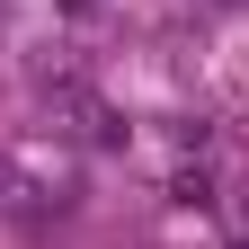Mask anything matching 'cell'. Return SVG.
Wrapping results in <instances>:
<instances>
[{
  "label": "cell",
  "instance_id": "cell-1",
  "mask_svg": "<svg viewBox=\"0 0 249 249\" xmlns=\"http://www.w3.org/2000/svg\"><path fill=\"white\" fill-rule=\"evenodd\" d=\"M62 9H98V0H62Z\"/></svg>",
  "mask_w": 249,
  "mask_h": 249
}]
</instances>
